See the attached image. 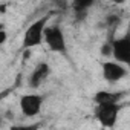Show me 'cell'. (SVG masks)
<instances>
[{
	"label": "cell",
	"instance_id": "1",
	"mask_svg": "<svg viewBox=\"0 0 130 130\" xmlns=\"http://www.w3.org/2000/svg\"><path fill=\"white\" fill-rule=\"evenodd\" d=\"M49 20V14L43 15L41 19L35 20L32 25H29V28L26 29L25 35H23V49H31L35 46H40L44 41V31H46V25Z\"/></svg>",
	"mask_w": 130,
	"mask_h": 130
},
{
	"label": "cell",
	"instance_id": "2",
	"mask_svg": "<svg viewBox=\"0 0 130 130\" xmlns=\"http://www.w3.org/2000/svg\"><path fill=\"white\" fill-rule=\"evenodd\" d=\"M44 43L47 44V47L52 52L57 54H66L68 52V43H66V37L61 29L60 25H52L47 26L44 31Z\"/></svg>",
	"mask_w": 130,
	"mask_h": 130
},
{
	"label": "cell",
	"instance_id": "3",
	"mask_svg": "<svg viewBox=\"0 0 130 130\" xmlns=\"http://www.w3.org/2000/svg\"><path fill=\"white\" fill-rule=\"evenodd\" d=\"M121 110V104L119 103H113V104H98L95 106V118L96 121L106 127V128H113L116 121H118V115Z\"/></svg>",
	"mask_w": 130,
	"mask_h": 130
},
{
	"label": "cell",
	"instance_id": "4",
	"mask_svg": "<svg viewBox=\"0 0 130 130\" xmlns=\"http://www.w3.org/2000/svg\"><path fill=\"white\" fill-rule=\"evenodd\" d=\"M112 49H113V58L115 61L130 68V28L122 37L112 40Z\"/></svg>",
	"mask_w": 130,
	"mask_h": 130
},
{
	"label": "cell",
	"instance_id": "5",
	"mask_svg": "<svg viewBox=\"0 0 130 130\" xmlns=\"http://www.w3.org/2000/svg\"><path fill=\"white\" fill-rule=\"evenodd\" d=\"M101 72H103V78L109 84H115L127 77V69L124 64L118 61H110V60L101 63Z\"/></svg>",
	"mask_w": 130,
	"mask_h": 130
},
{
	"label": "cell",
	"instance_id": "6",
	"mask_svg": "<svg viewBox=\"0 0 130 130\" xmlns=\"http://www.w3.org/2000/svg\"><path fill=\"white\" fill-rule=\"evenodd\" d=\"M43 95L38 93H26L20 96V110L26 118H34L40 113L43 106Z\"/></svg>",
	"mask_w": 130,
	"mask_h": 130
},
{
	"label": "cell",
	"instance_id": "7",
	"mask_svg": "<svg viewBox=\"0 0 130 130\" xmlns=\"http://www.w3.org/2000/svg\"><path fill=\"white\" fill-rule=\"evenodd\" d=\"M49 75H51V66H49L47 63L41 61V63L37 64V66L34 68V71L31 72L29 80H28V86L32 87V89H38L47 80Z\"/></svg>",
	"mask_w": 130,
	"mask_h": 130
},
{
	"label": "cell",
	"instance_id": "8",
	"mask_svg": "<svg viewBox=\"0 0 130 130\" xmlns=\"http://www.w3.org/2000/svg\"><path fill=\"white\" fill-rule=\"evenodd\" d=\"M124 96V92H113V90H98L93 95V103L98 104H113L119 103Z\"/></svg>",
	"mask_w": 130,
	"mask_h": 130
},
{
	"label": "cell",
	"instance_id": "9",
	"mask_svg": "<svg viewBox=\"0 0 130 130\" xmlns=\"http://www.w3.org/2000/svg\"><path fill=\"white\" fill-rule=\"evenodd\" d=\"M92 5H93L92 0H75L72 3V9L74 12H87Z\"/></svg>",
	"mask_w": 130,
	"mask_h": 130
},
{
	"label": "cell",
	"instance_id": "10",
	"mask_svg": "<svg viewBox=\"0 0 130 130\" xmlns=\"http://www.w3.org/2000/svg\"><path fill=\"white\" fill-rule=\"evenodd\" d=\"M41 122H32V124H12L9 130H40Z\"/></svg>",
	"mask_w": 130,
	"mask_h": 130
},
{
	"label": "cell",
	"instance_id": "11",
	"mask_svg": "<svg viewBox=\"0 0 130 130\" xmlns=\"http://www.w3.org/2000/svg\"><path fill=\"white\" fill-rule=\"evenodd\" d=\"M101 54L104 55V57H112L113 55V49H112V41H106L103 46H101Z\"/></svg>",
	"mask_w": 130,
	"mask_h": 130
},
{
	"label": "cell",
	"instance_id": "12",
	"mask_svg": "<svg viewBox=\"0 0 130 130\" xmlns=\"http://www.w3.org/2000/svg\"><path fill=\"white\" fill-rule=\"evenodd\" d=\"M6 31L5 29H2V31H0V44H5V41H6Z\"/></svg>",
	"mask_w": 130,
	"mask_h": 130
}]
</instances>
